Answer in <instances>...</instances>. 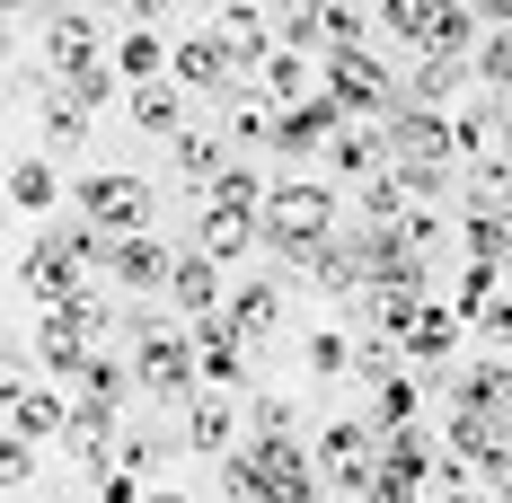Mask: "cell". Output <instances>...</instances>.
Masks as SVG:
<instances>
[{"label": "cell", "mask_w": 512, "mask_h": 503, "mask_svg": "<svg viewBox=\"0 0 512 503\" xmlns=\"http://www.w3.org/2000/svg\"><path fill=\"white\" fill-rule=\"evenodd\" d=\"M354 221V195L336 177H274L265 195V265L274 274H309V256Z\"/></svg>", "instance_id": "1"}, {"label": "cell", "mask_w": 512, "mask_h": 503, "mask_svg": "<svg viewBox=\"0 0 512 503\" xmlns=\"http://www.w3.org/2000/svg\"><path fill=\"white\" fill-rule=\"evenodd\" d=\"M89 283H106V274H98V265H89L80 248H71V239H62V221H45V230H36L27 248H18V301H27V309L80 301Z\"/></svg>", "instance_id": "2"}, {"label": "cell", "mask_w": 512, "mask_h": 503, "mask_svg": "<svg viewBox=\"0 0 512 503\" xmlns=\"http://www.w3.org/2000/svg\"><path fill=\"white\" fill-rule=\"evenodd\" d=\"M318 89L345 106V124H362V115H389V106H398V62H380L371 45L318 53Z\"/></svg>", "instance_id": "3"}, {"label": "cell", "mask_w": 512, "mask_h": 503, "mask_svg": "<svg viewBox=\"0 0 512 503\" xmlns=\"http://www.w3.org/2000/svg\"><path fill=\"white\" fill-rule=\"evenodd\" d=\"M168 80H177V89H195V98H256V71H248L230 45H221V36H212V18L195 27V36H177Z\"/></svg>", "instance_id": "4"}, {"label": "cell", "mask_w": 512, "mask_h": 503, "mask_svg": "<svg viewBox=\"0 0 512 503\" xmlns=\"http://www.w3.org/2000/svg\"><path fill=\"white\" fill-rule=\"evenodd\" d=\"M71 212H89L106 230H151L159 195H151V177H133V168H89V177L71 186Z\"/></svg>", "instance_id": "5"}, {"label": "cell", "mask_w": 512, "mask_h": 503, "mask_svg": "<svg viewBox=\"0 0 512 503\" xmlns=\"http://www.w3.org/2000/svg\"><path fill=\"white\" fill-rule=\"evenodd\" d=\"M168 274H177V248L159 230H115V256H106V283L124 301H168Z\"/></svg>", "instance_id": "6"}, {"label": "cell", "mask_w": 512, "mask_h": 503, "mask_svg": "<svg viewBox=\"0 0 512 503\" xmlns=\"http://www.w3.org/2000/svg\"><path fill=\"white\" fill-rule=\"evenodd\" d=\"M389 159H398V133H389V115H362V124H345V133L327 142V159H318V168H327V177L354 195L362 177H380Z\"/></svg>", "instance_id": "7"}, {"label": "cell", "mask_w": 512, "mask_h": 503, "mask_svg": "<svg viewBox=\"0 0 512 503\" xmlns=\"http://www.w3.org/2000/svg\"><path fill=\"white\" fill-rule=\"evenodd\" d=\"M0 415H9V433H27V442H71V389H62V380H18V389H0Z\"/></svg>", "instance_id": "8"}, {"label": "cell", "mask_w": 512, "mask_h": 503, "mask_svg": "<svg viewBox=\"0 0 512 503\" xmlns=\"http://www.w3.org/2000/svg\"><path fill=\"white\" fill-rule=\"evenodd\" d=\"M336 133H345V106L327 98V89L301 98V106H274V151H283V159H327Z\"/></svg>", "instance_id": "9"}, {"label": "cell", "mask_w": 512, "mask_h": 503, "mask_svg": "<svg viewBox=\"0 0 512 503\" xmlns=\"http://www.w3.org/2000/svg\"><path fill=\"white\" fill-rule=\"evenodd\" d=\"M230 159H239V142H230V133H212V124H186V133L168 142V177H177L186 195L204 203L212 186H221V168H230Z\"/></svg>", "instance_id": "10"}, {"label": "cell", "mask_w": 512, "mask_h": 503, "mask_svg": "<svg viewBox=\"0 0 512 503\" xmlns=\"http://www.w3.org/2000/svg\"><path fill=\"white\" fill-rule=\"evenodd\" d=\"M177 442H186V459H230L239 451V398L204 389L195 406H177Z\"/></svg>", "instance_id": "11"}, {"label": "cell", "mask_w": 512, "mask_h": 503, "mask_svg": "<svg viewBox=\"0 0 512 503\" xmlns=\"http://www.w3.org/2000/svg\"><path fill=\"white\" fill-rule=\"evenodd\" d=\"M204 256L239 265V256H265V212H230V203H195V230H186Z\"/></svg>", "instance_id": "12"}, {"label": "cell", "mask_w": 512, "mask_h": 503, "mask_svg": "<svg viewBox=\"0 0 512 503\" xmlns=\"http://www.w3.org/2000/svg\"><path fill=\"white\" fill-rule=\"evenodd\" d=\"M460 89H477V62L468 53H407L398 62V98H415V106H451Z\"/></svg>", "instance_id": "13"}, {"label": "cell", "mask_w": 512, "mask_h": 503, "mask_svg": "<svg viewBox=\"0 0 512 503\" xmlns=\"http://www.w3.org/2000/svg\"><path fill=\"white\" fill-rule=\"evenodd\" d=\"M204 18H212V36L239 53L248 71H256V62H265L274 45H283V36H274V0H212Z\"/></svg>", "instance_id": "14"}, {"label": "cell", "mask_w": 512, "mask_h": 503, "mask_svg": "<svg viewBox=\"0 0 512 503\" xmlns=\"http://www.w3.org/2000/svg\"><path fill=\"white\" fill-rule=\"evenodd\" d=\"M36 45H45L53 71H89V62H106V27H98V9H71V0H62Z\"/></svg>", "instance_id": "15"}, {"label": "cell", "mask_w": 512, "mask_h": 503, "mask_svg": "<svg viewBox=\"0 0 512 503\" xmlns=\"http://www.w3.org/2000/svg\"><path fill=\"white\" fill-rule=\"evenodd\" d=\"M195 327V362H204V389H239L248 380V336L230 327V309H212V318H186Z\"/></svg>", "instance_id": "16"}, {"label": "cell", "mask_w": 512, "mask_h": 503, "mask_svg": "<svg viewBox=\"0 0 512 503\" xmlns=\"http://www.w3.org/2000/svg\"><path fill=\"white\" fill-rule=\"evenodd\" d=\"M168 309H177V318H212V309H230V283H221V256H204L195 239L177 248V274H168Z\"/></svg>", "instance_id": "17"}, {"label": "cell", "mask_w": 512, "mask_h": 503, "mask_svg": "<svg viewBox=\"0 0 512 503\" xmlns=\"http://www.w3.org/2000/svg\"><path fill=\"white\" fill-rule=\"evenodd\" d=\"M389 133H398V159H460V133H451V106H389Z\"/></svg>", "instance_id": "18"}, {"label": "cell", "mask_w": 512, "mask_h": 503, "mask_svg": "<svg viewBox=\"0 0 512 503\" xmlns=\"http://www.w3.org/2000/svg\"><path fill=\"white\" fill-rule=\"evenodd\" d=\"M230 327H239L248 345L283 336V274H274V265H265V274H248V283H230Z\"/></svg>", "instance_id": "19"}, {"label": "cell", "mask_w": 512, "mask_h": 503, "mask_svg": "<svg viewBox=\"0 0 512 503\" xmlns=\"http://www.w3.org/2000/svg\"><path fill=\"white\" fill-rule=\"evenodd\" d=\"M53 203H62V168H53V151H9V212H18V221H45Z\"/></svg>", "instance_id": "20"}, {"label": "cell", "mask_w": 512, "mask_h": 503, "mask_svg": "<svg viewBox=\"0 0 512 503\" xmlns=\"http://www.w3.org/2000/svg\"><path fill=\"white\" fill-rule=\"evenodd\" d=\"M256 98H265V106H301V98H318V53L274 45L265 62H256Z\"/></svg>", "instance_id": "21"}, {"label": "cell", "mask_w": 512, "mask_h": 503, "mask_svg": "<svg viewBox=\"0 0 512 503\" xmlns=\"http://www.w3.org/2000/svg\"><path fill=\"white\" fill-rule=\"evenodd\" d=\"M186 98H195V89H177V80H133L124 115H133V133H151V142H177V133H186Z\"/></svg>", "instance_id": "22"}, {"label": "cell", "mask_w": 512, "mask_h": 503, "mask_svg": "<svg viewBox=\"0 0 512 503\" xmlns=\"http://www.w3.org/2000/svg\"><path fill=\"white\" fill-rule=\"evenodd\" d=\"M460 336H468V318H460L451 301H433V309H424V318L407 327V353H415V371H451V362H460Z\"/></svg>", "instance_id": "23"}, {"label": "cell", "mask_w": 512, "mask_h": 503, "mask_svg": "<svg viewBox=\"0 0 512 503\" xmlns=\"http://www.w3.org/2000/svg\"><path fill=\"white\" fill-rule=\"evenodd\" d=\"M460 256L512 265V203H460Z\"/></svg>", "instance_id": "24"}, {"label": "cell", "mask_w": 512, "mask_h": 503, "mask_svg": "<svg viewBox=\"0 0 512 503\" xmlns=\"http://www.w3.org/2000/svg\"><path fill=\"white\" fill-rule=\"evenodd\" d=\"M106 62H115L124 80H168V62H177V45H168L159 27H133V18H124V36L106 45Z\"/></svg>", "instance_id": "25"}, {"label": "cell", "mask_w": 512, "mask_h": 503, "mask_svg": "<svg viewBox=\"0 0 512 503\" xmlns=\"http://www.w3.org/2000/svg\"><path fill=\"white\" fill-rule=\"evenodd\" d=\"M398 371H415L407 336H380V327H354V380H362V389H380V380H398Z\"/></svg>", "instance_id": "26"}, {"label": "cell", "mask_w": 512, "mask_h": 503, "mask_svg": "<svg viewBox=\"0 0 512 503\" xmlns=\"http://www.w3.org/2000/svg\"><path fill=\"white\" fill-rule=\"evenodd\" d=\"M36 106H45V115H36V124H45V151H89V124H98V115L80 98H62V80H53Z\"/></svg>", "instance_id": "27"}, {"label": "cell", "mask_w": 512, "mask_h": 503, "mask_svg": "<svg viewBox=\"0 0 512 503\" xmlns=\"http://www.w3.org/2000/svg\"><path fill=\"white\" fill-rule=\"evenodd\" d=\"M53 80H62V98H80L89 115H106V106H124V98H133V80H124L115 62H89V71H53Z\"/></svg>", "instance_id": "28"}, {"label": "cell", "mask_w": 512, "mask_h": 503, "mask_svg": "<svg viewBox=\"0 0 512 503\" xmlns=\"http://www.w3.org/2000/svg\"><path fill=\"white\" fill-rule=\"evenodd\" d=\"M424 398H433V371H398V380L371 389V415L380 424H424Z\"/></svg>", "instance_id": "29"}, {"label": "cell", "mask_w": 512, "mask_h": 503, "mask_svg": "<svg viewBox=\"0 0 512 503\" xmlns=\"http://www.w3.org/2000/svg\"><path fill=\"white\" fill-rule=\"evenodd\" d=\"M407 212H415V195H407V177H398V159L354 186V221H407Z\"/></svg>", "instance_id": "30"}, {"label": "cell", "mask_w": 512, "mask_h": 503, "mask_svg": "<svg viewBox=\"0 0 512 503\" xmlns=\"http://www.w3.org/2000/svg\"><path fill=\"white\" fill-rule=\"evenodd\" d=\"M301 362H309V380H318V389H327V380H354V327H309Z\"/></svg>", "instance_id": "31"}, {"label": "cell", "mask_w": 512, "mask_h": 503, "mask_svg": "<svg viewBox=\"0 0 512 503\" xmlns=\"http://www.w3.org/2000/svg\"><path fill=\"white\" fill-rule=\"evenodd\" d=\"M460 203H512V159L504 151L460 159Z\"/></svg>", "instance_id": "32"}, {"label": "cell", "mask_w": 512, "mask_h": 503, "mask_svg": "<svg viewBox=\"0 0 512 503\" xmlns=\"http://www.w3.org/2000/svg\"><path fill=\"white\" fill-rule=\"evenodd\" d=\"M265 195H274V177H265L256 159H230V168H221V186H212L204 203H230V212H265Z\"/></svg>", "instance_id": "33"}, {"label": "cell", "mask_w": 512, "mask_h": 503, "mask_svg": "<svg viewBox=\"0 0 512 503\" xmlns=\"http://www.w3.org/2000/svg\"><path fill=\"white\" fill-rule=\"evenodd\" d=\"M415 203H460V159H398Z\"/></svg>", "instance_id": "34"}, {"label": "cell", "mask_w": 512, "mask_h": 503, "mask_svg": "<svg viewBox=\"0 0 512 503\" xmlns=\"http://www.w3.org/2000/svg\"><path fill=\"white\" fill-rule=\"evenodd\" d=\"M248 433H283V442H301V433H309V406L283 398V389H265V398H248Z\"/></svg>", "instance_id": "35"}, {"label": "cell", "mask_w": 512, "mask_h": 503, "mask_svg": "<svg viewBox=\"0 0 512 503\" xmlns=\"http://www.w3.org/2000/svg\"><path fill=\"white\" fill-rule=\"evenodd\" d=\"M177 451H186L177 433H151V424H124V468H133V477H159V468H168Z\"/></svg>", "instance_id": "36"}, {"label": "cell", "mask_w": 512, "mask_h": 503, "mask_svg": "<svg viewBox=\"0 0 512 503\" xmlns=\"http://www.w3.org/2000/svg\"><path fill=\"white\" fill-rule=\"evenodd\" d=\"M424 27H433V0H380V36L389 45L424 53Z\"/></svg>", "instance_id": "37"}, {"label": "cell", "mask_w": 512, "mask_h": 503, "mask_svg": "<svg viewBox=\"0 0 512 503\" xmlns=\"http://www.w3.org/2000/svg\"><path fill=\"white\" fill-rule=\"evenodd\" d=\"M274 36L301 53H327V27H318V0H274Z\"/></svg>", "instance_id": "38"}, {"label": "cell", "mask_w": 512, "mask_h": 503, "mask_svg": "<svg viewBox=\"0 0 512 503\" xmlns=\"http://www.w3.org/2000/svg\"><path fill=\"white\" fill-rule=\"evenodd\" d=\"M495 292H504V265H486V256H468V265H460V283H451V309H460V318H477V309L495 301Z\"/></svg>", "instance_id": "39"}, {"label": "cell", "mask_w": 512, "mask_h": 503, "mask_svg": "<svg viewBox=\"0 0 512 503\" xmlns=\"http://www.w3.org/2000/svg\"><path fill=\"white\" fill-rule=\"evenodd\" d=\"M0 486H9V503L36 495V442L27 433H0Z\"/></svg>", "instance_id": "40"}, {"label": "cell", "mask_w": 512, "mask_h": 503, "mask_svg": "<svg viewBox=\"0 0 512 503\" xmlns=\"http://www.w3.org/2000/svg\"><path fill=\"white\" fill-rule=\"evenodd\" d=\"M230 142H239V151H274V106L265 98H230Z\"/></svg>", "instance_id": "41"}, {"label": "cell", "mask_w": 512, "mask_h": 503, "mask_svg": "<svg viewBox=\"0 0 512 503\" xmlns=\"http://www.w3.org/2000/svg\"><path fill=\"white\" fill-rule=\"evenodd\" d=\"M477 89H504L512 98V27H486V45H477Z\"/></svg>", "instance_id": "42"}, {"label": "cell", "mask_w": 512, "mask_h": 503, "mask_svg": "<svg viewBox=\"0 0 512 503\" xmlns=\"http://www.w3.org/2000/svg\"><path fill=\"white\" fill-rule=\"evenodd\" d=\"M221 503H274V495H265V468H256L248 451L221 459Z\"/></svg>", "instance_id": "43"}, {"label": "cell", "mask_w": 512, "mask_h": 503, "mask_svg": "<svg viewBox=\"0 0 512 503\" xmlns=\"http://www.w3.org/2000/svg\"><path fill=\"white\" fill-rule=\"evenodd\" d=\"M468 336H477V345H495V353H512V292H495V301L477 309V318H468Z\"/></svg>", "instance_id": "44"}, {"label": "cell", "mask_w": 512, "mask_h": 503, "mask_svg": "<svg viewBox=\"0 0 512 503\" xmlns=\"http://www.w3.org/2000/svg\"><path fill=\"white\" fill-rule=\"evenodd\" d=\"M98 503H151V477H133V468H115V477H98Z\"/></svg>", "instance_id": "45"}, {"label": "cell", "mask_w": 512, "mask_h": 503, "mask_svg": "<svg viewBox=\"0 0 512 503\" xmlns=\"http://www.w3.org/2000/svg\"><path fill=\"white\" fill-rule=\"evenodd\" d=\"M53 9H62V0H9V27H45Z\"/></svg>", "instance_id": "46"}, {"label": "cell", "mask_w": 512, "mask_h": 503, "mask_svg": "<svg viewBox=\"0 0 512 503\" xmlns=\"http://www.w3.org/2000/svg\"><path fill=\"white\" fill-rule=\"evenodd\" d=\"M168 9H177V0H124V18H133V27H159Z\"/></svg>", "instance_id": "47"}, {"label": "cell", "mask_w": 512, "mask_h": 503, "mask_svg": "<svg viewBox=\"0 0 512 503\" xmlns=\"http://www.w3.org/2000/svg\"><path fill=\"white\" fill-rule=\"evenodd\" d=\"M477 18L486 27H512V0H477Z\"/></svg>", "instance_id": "48"}, {"label": "cell", "mask_w": 512, "mask_h": 503, "mask_svg": "<svg viewBox=\"0 0 512 503\" xmlns=\"http://www.w3.org/2000/svg\"><path fill=\"white\" fill-rule=\"evenodd\" d=\"M151 503H204V495H186V486H159V477H151Z\"/></svg>", "instance_id": "49"}, {"label": "cell", "mask_w": 512, "mask_h": 503, "mask_svg": "<svg viewBox=\"0 0 512 503\" xmlns=\"http://www.w3.org/2000/svg\"><path fill=\"white\" fill-rule=\"evenodd\" d=\"M495 151H504V159H512V115H504V133H495Z\"/></svg>", "instance_id": "50"}, {"label": "cell", "mask_w": 512, "mask_h": 503, "mask_svg": "<svg viewBox=\"0 0 512 503\" xmlns=\"http://www.w3.org/2000/svg\"><path fill=\"white\" fill-rule=\"evenodd\" d=\"M89 9H115V18H124V0H89Z\"/></svg>", "instance_id": "51"}, {"label": "cell", "mask_w": 512, "mask_h": 503, "mask_svg": "<svg viewBox=\"0 0 512 503\" xmlns=\"http://www.w3.org/2000/svg\"><path fill=\"white\" fill-rule=\"evenodd\" d=\"M504 292H512V265H504Z\"/></svg>", "instance_id": "52"}]
</instances>
